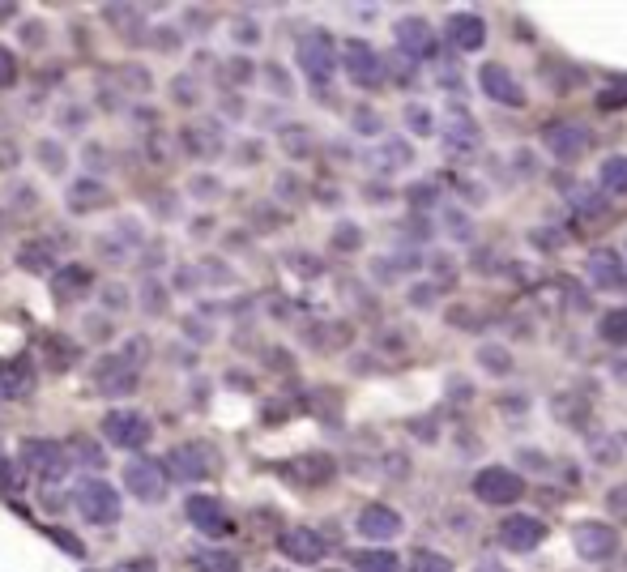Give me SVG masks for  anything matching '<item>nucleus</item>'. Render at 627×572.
I'll return each instance as SVG.
<instances>
[{
    "label": "nucleus",
    "mask_w": 627,
    "mask_h": 572,
    "mask_svg": "<svg viewBox=\"0 0 627 572\" xmlns=\"http://www.w3.org/2000/svg\"><path fill=\"white\" fill-rule=\"evenodd\" d=\"M73 504H77V513H82L90 526H116L120 513H124V500H120V491L111 487L107 479H82L73 491Z\"/></svg>",
    "instance_id": "nucleus-1"
},
{
    "label": "nucleus",
    "mask_w": 627,
    "mask_h": 572,
    "mask_svg": "<svg viewBox=\"0 0 627 572\" xmlns=\"http://www.w3.org/2000/svg\"><path fill=\"white\" fill-rule=\"evenodd\" d=\"M150 436H154L150 415H141V410H133V406H120V410H107L103 415V440L116 444V449L137 453V449H146L150 444Z\"/></svg>",
    "instance_id": "nucleus-2"
},
{
    "label": "nucleus",
    "mask_w": 627,
    "mask_h": 572,
    "mask_svg": "<svg viewBox=\"0 0 627 572\" xmlns=\"http://www.w3.org/2000/svg\"><path fill=\"white\" fill-rule=\"evenodd\" d=\"M295 56H299V69H303V77H308L312 86H329L333 82V73H337V43L325 35V30L303 35L299 47H295Z\"/></svg>",
    "instance_id": "nucleus-3"
},
{
    "label": "nucleus",
    "mask_w": 627,
    "mask_h": 572,
    "mask_svg": "<svg viewBox=\"0 0 627 572\" xmlns=\"http://www.w3.org/2000/svg\"><path fill=\"white\" fill-rule=\"evenodd\" d=\"M337 65H342L350 82L363 86V90H372V86L384 82V60H380L376 47H372V43H363V39L342 43V56H337Z\"/></svg>",
    "instance_id": "nucleus-4"
},
{
    "label": "nucleus",
    "mask_w": 627,
    "mask_h": 572,
    "mask_svg": "<svg viewBox=\"0 0 627 572\" xmlns=\"http://www.w3.org/2000/svg\"><path fill=\"white\" fill-rule=\"evenodd\" d=\"M18 457L43 483H60L64 474H69V453H64V444H56V440H22Z\"/></svg>",
    "instance_id": "nucleus-5"
},
{
    "label": "nucleus",
    "mask_w": 627,
    "mask_h": 572,
    "mask_svg": "<svg viewBox=\"0 0 627 572\" xmlns=\"http://www.w3.org/2000/svg\"><path fill=\"white\" fill-rule=\"evenodd\" d=\"M137 355L146 359V342H133L124 355H111L103 359V368H99V389L107 397H128L137 389Z\"/></svg>",
    "instance_id": "nucleus-6"
},
{
    "label": "nucleus",
    "mask_w": 627,
    "mask_h": 572,
    "mask_svg": "<svg viewBox=\"0 0 627 572\" xmlns=\"http://www.w3.org/2000/svg\"><path fill=\"white\" fill-rule=\"evenodd\" d=\"M124 487L133 491V496L141 500V504H158L167 496V470H163V462H154V457H133V462L124 466Z\"/></svg>",
    "instance_id": "nucleus-7"
},
{
    "label": "nucleus",
    "mask_w": 627,
    "mask_h": 572,
    "mask_svg": "<svg viewBox=\"0 0 627 572\" xmlns=\"http://www.w3.org/2000/svg\"><path fill=\"white\" fill-rule=\"evenodd\" d=\"M474 496L482 504H517L525 496V483H521V474H512L504 466H487V470H478L474 474Z\"/></svg>",
    "instance_id": "nucleus-8"
},
{
    "label": "nucleus",
    "mask_w": 627,
    "mask_h": 572,
    "mask_svg": "<svg viewBox=\"0 0 627 572\" xmlns=\"http://www.w3.org/2000/svg\"><path fill=\"white\" fill-rule=\"evenodd\" d=\"M572 547H576L581 560L602 564V560H610V555L619 551V530L602 526V521H581V526L572 530Z\"/></svg>",
    "instance_id": "nucleus-9"
},
{
    "label": "nucleus",
    "mask_w": 627,
    "mask_h": 572,
    "mask_svg": "<svg viewBox=\"0 0 627 572\" xmlns=\"http://www.w3.org/2000/svg\"><path fill=\"white\" fill-rule=\"evenodd\" d=\"M542 141L546 150H551L555 158H564V163H576L585 150H589V129L585 124H568V120H555L542 129Z\"/></svg>",
    "instance_id": "nucleus-10"
},
{
    "label": "nucleus",
    "mask_w": 627,
    "mask_h": 572,
    "mask_svg": "<svg viewBox=\"0 0 627 572\" xmlns=\"http://www.w3.org/2000/svg\"><path fill=\"white\" fill-rule=\"evenodd\" d=\"M209 462H214V457H209L205 444H171L163 470L175 474L180 483H201L209 474Z\"/></svg>",
    "instance_id": "nucleus-11"
},
{
    "label": "nucleus",
    "mask_w": 627,
    "mask_h": 572,
    "mask_svg": "<svg viewBox=\"0 0 627 572\" xmlns=\"http://www.w3.org/2000/svg\"><path fill=\"white\" fill-rule=\"evenodd\" d=\"M393 39L401 47V56H410L414 65L418 60H436V35H431V22L423 18H401L393 26Z\"/></svg>",
    "instance_id": "nucleus-12"
},
{
    "label": "nucleus",
    "mask_w": 627,
    "mask_h": 572,
    "mask_svg": "<svg viewBox=\"0 0 627 572\" xmlns=\"http://www.w3.org/2000/svg\"><path fill=\"white\" fill-rule=\"evenodd\" d=\"M478 86H482V94H487L491 103L525 107V90H521L517 77H512L508 65H482V69H478Z\"/></svg>",
    "instance_id": "nucleus-13"
},
{
    "label": "nucleus",
    "mask_w": 627,
    "mask_h": 572,
    "mask_svg": "<svg viewBox=\"0 0 627 572\" xmlns=\"http://www.w3.org/2000/svg\"><path fill=\"white\" fill-rule=\"evenodd\" d=\"M184 513H188L192 526H197L201 534H209V538H227L235 530L231 517H227V508H222V500H214V496H192L184 504Z\"/></svg>",
    "instance_id": "nucleus-14"
},
{
    "label": "nucleus",
    "mask_w": 627,
    "mask_h": 572,
    "mask_svg": "<svg viewBox=\"0 0 627 572\" xmlns=\"http://www.w3.org/2000/svg\"><path fill=\"white\" fill-rule=\"evenodd\" d=\"M278 551L286 555V560H295V564H320L325 560V538H320L316 530L308 526H295V530H286L278 534Z\"/></svg>",
    "instance_id": "nucleus-15"
},
{
    "label": "nucleus",
    "mask_w": 627,
    "mask_h": 572,
    "mask_svg": "<svg viewBox=\"0 0 627 572\" xmlns=\"http://www.w3.org/2000/svg\"><path fill=\"white\" fill-rule=\"evenodd\" d=\"M542 538H546V526L538 517H525V513H512V517H504L500 521V543L508 547V551H534V547H542Z\"/></svg>",
    "instance_id": "nucleus-16"
},
{
    "label": "nucleus",
    "mask_w": 627,
    "mask_h": 572,
    "mask_svg": "<svg viewBox=\"0 0 627 572\" xmlns=\"http://www.w3.org/2000/svg\"><path fill=\"white\" fill-rule=\"evenodd\" d=\"M355 530L363 538H372V543H389V538L401 534V513H393L389 504H367L355 517Z\"/></svg>",
    "instance_id": "nucleus-17"
},
{
    "label": "nucleus",
    "mask_w": 627,
    "mask_h": 572,
    "mask_svg": "<svg viewBox=\"0 0 627 572\" xmlns=\"http://www.w3.org/2000/svg\"><path fill=\"white\" fill-rule=\"evenodd\" d=\"M35 389V368L30 359H5L0 363V402H22Z\"/></svg>",
    "instance_id": "nucleus-18"
},
{
    "label": "nucleus",
    "mask_w": 627,
    "mask_h": 572,
    "mask_svg": "<svg viewBox=\"0 0 627 572\" xmlns=\"http://www.w3.org/2000/svg\"><path fill=\"white\" fill-rule=\"evenodd\" d=\"M585 269H589V282L598 286V291H619V286H627V269H623V261L610 248L589 252V265Z\"/></svg>",
    "instance_id": "nucleus-19"
},
{
    "label": "nucleus",
    "mask_w": 627,
    "mask_h": 572,
    "mask_svg": "<svg viewBox=\"0 0 627 572\" xmlns=\"http://www.w3.org/2000/svg\"><path fill=\"white\" fill-rule=\"evenodd\" d=\"M180 141L188 146L192 158H214L222 146H227V133H222L218 120H209V124H188V129L180 133Z\"/></svg>",
    "instance_id": "nucleus-20"
},
{
    "label": "nucleus",
    "mask_w": 627,
    "mask_h": 572,
    "mask_svg": "<svg viewBox=\"0 0 627 572\" xmlns=\"http://www.w3.org/2000/svg\"><path fill=\"white\" fill-rule=\"evenodd\" d=\"M448 39H453L457 52H478V47L487 43V22H482L478 13H457V18L448 22Z\"/></svg>",
    "instance_id": "nucleus-21"
},
{
    "label": "nucleus",
    "mask_w": 627,
    "mask_h": 572,
    "mask_svg": "<svg viewBox=\"0 0 627 572\" xmlns=\"http://www.w3.org/2000/svg\"><path fill=\"white\" fill-rule=\"evenodd\" d=\"M94 286V274L86 265H64L52 274V295L60 299V304H69V299H82L86 291Z\"/></svg>",
    "instance_id": "nucleus-22"
},
{
    "label": "nucleus",
    "mask_w": 627,
    "mask_h": 572,
    "mask_svg": "<svg viewBox=\"0 0 627 572\" xmlns=\"http://www.w3.org/2000/svg\"><path fill=\"white\" fill-rule=\"evenodd\" d=\"M107 205V188L99 180H77L69 188V210L73 214H90V210H103Z\"/></svg>",
    "instance_id": "nucleus-23"
},
{
    "label": "nucleus",
    "mask_w": 627,
    "mask_h": 572,
    "mask_svg": "<svg viewBox=\"0 0 627 572\" xmlns=\"http://www.w3.org/2000/svg\"><path fill=\"white\" fill-rule=\"evenodd\" d=\"M39 351H43V359L52 363L56 372H64V368H69V363L77 359V346H73V338H60V333H43Z\"/></svg>",
    "instance_id": "nucleus-24"
},
{
    "label": "nucleus",
    "mask_w": 627,
    "mask_h": 572,
    "mask_svg": "<svg viewBox=\"0 0 627 572\" xmlns=\"http://www.w3.org/2000/svg\"><path fill=\"white\" fill-rule=\"evenodd\" d=\"M598 184L606 188V193H615V197H627V154H615V158H606V163L598 167Z\"/></svg>",
    "instance_id": "nucleus-25"
},
{
    "label": "nucleus",
    "mask_w": 627,
    "mask_h": 572,
    "mask_svg": "<svg viewBox=\"0 0 627 572\" xmlns=\"http://www.w3.org/2000/svg\"><path fill=\"white\" fill-rule=\"evenodd\" d=\"M69 466H86V470H99V466H107V457H103V449L94 440H86V436H73L69 440Z\"/></svg>",
    "instance_id": "nucleus-26"
},
{
    "label": "nucleus",
    "mask_w": 627,
    "mask_h": 572,
    "mask_svg": "<svg viewBox=\"0 0 627 572\" xmlns=\"http://www.w3.org/2000/svg\"><path fill=\"white\" fill-rule=\"evenodd\" d=\"M444 141H448V150H478V141H482V133H478V124L470 120V116H457L453 124L444 129Z\"/></svg>",
    "instance_id": "nucleus-27"
},
{
    "label": "nucleus",
    "mask_w": 627,
    "mask_h": 572,
    "mask_svg": "<svg viewBox=\"0 0 627 572\" xmlns=\"http://www.w3.org/2000/svg\"><path fill=\"white\" fill-rule=\"evenodd\" d=\"M192 568L197 572H239V555H231V551H197L192 555Z\"/></svg>",
    "instance_id": "nucleus-28"
},
{
    "label": "nucleus",
    "mask_w": 627,
    "mask_h": 572,
    "mask_svg": "<svg viewBox=\"0 0 627 572\" xmlns=\"http://www.w3.org/2000/svg\"><path fill=\"white\" fill-rule=\"evenodd\" d=\"M602 342H610V346H627V308H610L606 316H602Z\"/></svg>",
    "instance_id": "nucleus-29"
},
{
    "label": "nucleus",
    "mask_w": 627,
    "mask_h": 572,
    "mask_svg": "<svg viewBox=\"0 0 627 572\" xmlns=\"http://www.w3.org/2000/svg\"><path fill=\"white\" fill-rule=\"evenodd\" d=\"M355 568L359 572H401V560L393 551H359L355 555Z\"/></svg>",
    "instance_id": "nucleus-30"
},
{
    "label": "nucleus",
    "mask_w": 627,
    "mask_h": 572,
    "mask_svg": "<svg viewBox=\"0 0 627 572\" xmlns=\"http://www.w3.org/2000/svg\"><path fill=\"white\" fill-rule=\"evenodd\" d=\"M18 265L26 269V274H52V252H47L43 244H26L18 252Z\"/></svg>",
    "instance_id": "nucleus-31"
},
{
    "label": "nucleus",
    "mask_w": 627,
    "mask_h": 572,
    "mask_svg": "<svg viewBox=\"0 0 627 572\" xmlns=\"http://www.w3.org/2000/svg\"><path fill=\"white\" fill-rule=\"evenodd\" d=\"M410 572H453V560L448 555H440V551H414L410 555Z\"/></svg>",
    "instance_id": "nucleus-32"
},
{
    "label": "nucleus",
    "mask_w": 627,
    "mask_h": 572,
    "mask_svg": "<svg viewBox=\"0 0 627 572\" xmlns=\"http://www.w3.org/2000/svg\"><path fill=\"white\" fill-rule=\"evenodd\" d=\"M478 363H482V368H487L491 376H508V372H512V355L504 351V346H482Z\"/></svg>",
    "instance_id": "nucleus-33"
},
{
    "label": "nucleus",
    "mask_w": 627,
    "mask_h": 572,
    "mask_svg": "<svg viewBox=\"0 0 627 572\" xmlns=\"http://www.w3.org/2000/svg\"><path fill=\"white\" fill-rule=\"evenodd\" d=\"M406 124H410L414 137H431V133H436V116H431L423 103H410L406 107Z\"/></svg>",
    "instance_id": "nucleus-34"
},
{
    "label": "nucleus",
    "mask_w": 627,
    "mask_h": 572,
    "mask_svg": "<svg viewBox=\"0 0 627 572\" xmlns=\"http://www.w3.org/2000/svg\"><path fill=\"white\" fill-rule=\"evenodd\" d=\"M13 82H18V56L0 43V90H9Z\"/></svg>",
    "instance_id": "nucleus-35"
},
{
    "label": "nucleus",
    "mask_w": 627,
    "mask_h": 572,
    "mask_svg": "<svg viewBox=\"0 0 627 572\" xmlns=\"http://www.w3.org/2000/svg\"><path fill=\"white\" fill-rule=\"evenodd\" d=\"M410 146L406 141H384V167H406L410 163Z\"/></svg>",
    "instance_id": "nucleus-36"
},
{
    "label": "nucleus",
    "mask_w": 627,
    "mask_h": 572,
    "mask_svg": "<svg viewBox=\"0 0 627 572\" xmlns=\"http://www.w3.org/2000/svg\"><path fill=\"white\" fill-rule=\"evenodd\" d=\"M359 244H363V231L355 222H342V227L333 231V248H359Z\"/></svg>",
    "instance_id": "nucleus-37"
},
{
    "label": "nucleus",
    "mask_w": 627,
    "mask_h": 572,
    "mask_svg": "<svg viewBox=\"0 0 627 572\" xmlns=\"http://www.w3.org/2000/svg\"><path fill=\"white\" fill-rule=\"evenodd\" d=\"M0 483H5L9 491H18V487H22V474H18V466L9 462V453H5V449H0Z\"/></svg>",
    "instance_id": "nucleus-38"
},
{
    "label": "nucleus",
    "mask_w": 627,
    "mask_h": 572,
    "mask_svg": "<svg viewBox=\"0 0 627 572\" xmlns=\"http://www.w3.org/2000/svg\"><path fill=\"white\" fill-rule=\"evenodd\" d=\"M39 154H43V167L52 171V176H56V171H64V158H60V146H56V141H43Z\"/></svg>",
    "instance_id": "nucleus-39"
},
{
    "label": "nucleus",
    "mask_w": 627,
    "mask_h": 572,
    "mask_svg": "<svg viewBox=\"0 0 627 572\" xmlns=\"http://www.w3.org/2000/svg\"><path fill=\"white\" fill-rule=\"evenodd\" d=\"M355 129H359V133H367V137H372V133H380V120H376V111H355Z\"/></svg>",
    "instance_id": "nucleus-40"
},
{
    "label": "nucleus",
    "mask_w": 627,
    "mask_h": 572,
    "mask_svg": "<svg viewBox=\"0 0 627 572\" xmlns=\"http://www.w3.org/2000/svg\"><path fill=\"white\" fill-rule=\"evenodd\" d=\"M103 308H111V312L128 308V299H124V286H107V291H103Z\"/></svg>",
    "instance_id": "nucleus-41"
},
{
    "label": "nucleus",
    "mask_w": 627,
    "mask_h": 572,
    "mask_svg": "<svg viewBox=\"0 0 627 572\" xmlns=\"http://www.w3.org/2000/svg\"><path fill=\"white\" fill-rule=\"evenodd\" d=\"M47 534H52V538H56V543H60L64 551H73V555H77V560H82V555H86V547H82V543H77V538H69V534H64V530H47Z\"/></svg>",
    "instance_id": "nucleus-42"
},
{
    "label": "nucleus",
    "mask_w": 627,
    "mask_h": 572,
    "mask_svg": "<svg viewBox=\"0 0 627 572\" xmlns=\"http://www.w3.org/2000/svg\"><path fill=\"white\" fill-rule=\"evenodd\" d=\"M86 329H90V338H111V321H107V316H90Z\"/></svg>",
    "instance_id": "nucleus-43"
},
{
    "label": "nucleus",
    "mask_w": 627,
    "mask_h": 572,
    "mask_svg": "<svg viewBox=\"0 0 627 572\" xmlns=\"http://www.w3.org/2000/svg\"><path fill=\"white\" fill-rule=\"evenodd\" d=\"M192 188H197V193H192V197H214L218 180H192Z\"/></svg>",
    "instance_id": "nucleus-44"
},
{
    "label": "nucleus",
    "mask_w": 627,
    "mask_h": 572,
    "mask_svg": "<svg viewBox=\"0 0 627 572\" xmlns=\"http://www.w3.org/2000/svg\"><path fill=\"white\" fill-rule=\"evenodd\" d=\"M610 508H615V513H623V508H627V487H615V491H610Z\"/></svg>",
    "instance_id": "nucleus-45"
},
{
    "label": "nucleus",
    "mask_w": 627,
    "mask_h": 572,
    "mask_svg": "<svg viewBox=\"0 0 627 572\" xmlns=\"http://www.w3.org/2000/svg\"><path fill=\"white\" fill-rule=\"evenodd\" d=\"M82 120H86V116H82L77 107H73V111H64V129H73V133H77V129H82Z\"/></svg>",
    "instance_id": "nucleus-46"
},
{
    "label": "nucleus",
    "mask_w": 627,
    "mask_h": 572,
    "mask_svg": "<svg viewBox=\"0 0 627 572\" xmlns=\"http://www.w3.org/2000/svg\"><path fill=\"white\" fill-rule=\"evenodd\" d=\"M175 90H180V103H192V99H197V94H192V82H188V77H180V82H175Z\"/></svg>",
    "instance_id": "nucleus-47"
},
{
    "label": "nucleus",
    "mask_w": 627,
    "mask_h": 572,
    "mask_svg": "<svg viewBox=\"0 0 627 572\" xmlns=\"http://www.w3.org/2000/svg\"><path fill=\"white\" fill-rule=\"evenodd\" d=\"M235 39L239 43H256V26H235Z\"/></svg>",
    "instance_id": "nucleus-48"
},
{
    "label": "nucleus",
    "mask_w": 627,
    "mask_h": 572,
    "mask_svg": "<svg viewBox=\"0 0 627 572\" xmlns=\"http://www.w3.org/2000/svg\"><path fill=\"white\" fill-rule=\"evenodd\" d=\"M86 163H90V167H103L107 158H103V150H99V146H90V150H86Z\"/></svg>",
    "instance_id": "nucleus-49"
},
{
    "label": "nucleus",
    "mask_w": 627,
    "mask_h": 572,
    "mask_svg": "<svg viewBox=\"0 0 627 572\" xmlns=\"http://www.w3.org/2000/svg\"><path fill=\"white\" fill-rule=\"evenodd\" d=\"M18 13V5H0V18H13Z\"/></svg>",
    "instance_id": "nucleus-50"
},
{
    "label": "nucleus",
    "mask_w": 627,
    "mask_h": 572,
    "mask_svg": "<svg viewBox=\"0 0 627 572\" xmlns=\"http://www.w3.org/2000/svg\"><path fill=\"white\" fill-rule=\"evenodd\" d=\"M478 572H504V568H478Z\"/></svg>",
    "instance_id": "nucleus-51"
},
{
    "label": "nucleus",
    "mask_w": 627,
    "mask_h": 572,
    "mask_svg": "<svg viewBox=\"0 0 627 572\" xmlns=\"http://www.w3.org/2000/svg\"><path fill=\"white\" fill-rule=\"evenodd\" d=\"M0 222H5V218H0Z\"/></svg>",
    "instance_id": "nucleus-52"
}]
</instances>
